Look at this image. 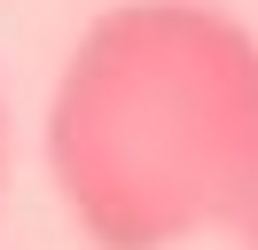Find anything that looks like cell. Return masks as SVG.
Returning <instances> with one entry per match:
<instances>
[{"label":"cell","mask_w":258,"mask_h":250,"mask_svg":"<svg viewBox=\"0 0 258 250\" xmlns=\"http://www.w3.org/2000/svg\"><path fill=\"white\" fill-rule=\"evenodd\" d=\"M47 172L94 250H258V31L211 0H117L47 102Z\"/></svg>","instance_id":"6da1fadb"},{"label":"cell","mask_w":258,"mask_h":250,"mask_svg":"<svg viewBox=\"0 0 258 250\" xmlns=\"http://www.w3.org/2000/svg\"><path fill=\"white\" fill-rule=\"evenodd\" d=\"M0 172H8V117H0Z\"/></svg>","instance_id":"7a4b0ae2"}]
</instances>
